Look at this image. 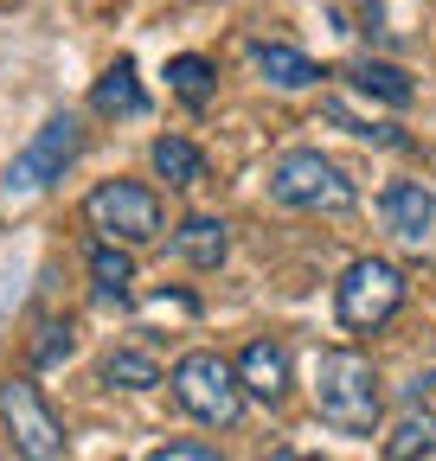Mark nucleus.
<instances>
[{
    "instance_id": "nucleus-1",
    "label": "nucleus",
    "mask_w": 436,
    "mask_h": 461,
    "mask_svg": "<svg viewBox=\"0 0 436 461\" xmlns=\"http://www.w3.org/2000/svg\"><path fill=\"white\" fill-rule=\"evenodd\" d=\"M314 411L321 423H334L341 436H378L386 417V384H378L372 359L353 346H327L314 359Z\"/></svg>"
},
{
    "instance_id": "nucleus-2",
    "label": "nucleus",
    "mask_w": 436,
    "mask_h": 461,
    "mask_svg": "<svg viewBox=\"0 0 436 461\" xmlns=\"http://www.w3.org/2000/svg\"><path fill=\"white\" fill-rule=\"evenodd\" d=\"M84 218H90V230L103 244H123V250L168 238V205H160V193L141 186V180H103V186H90Z\"/></svg>"
},
{
    "instance_id": "nucleus-3",
    "label": "nucleus",
    "mask_w": 436,
    "mask_h": 461,
    "mask_svg": "<svg viewBox=\"0 0 436 461\" xmlns=\"http://www.w3.org/2000/svg\"><path fill=\"white\" fill-rule=\"evenodd\" d=\"M404 295H411V282H404L398 263H386V257H353V263L341 269V282H334V321H341L347 333H378V327L404 308Z\"/></svg>"
},
{
    "instance_id": "nucleus-4",
    "label": "nucleus",
    "mask_w": 436,
    "mask_h": 461,
    "mask_svg": "<svg viewBox=\"0 0 436 461\" xmlns=\"http://www.w3.org/2000/svg\"><path fill=\"white\" fill-rule=\"evenodd\" d=\"M77 154H84V122L71 109H59V115H45V122L32 129V141L7 160V199H32V193H45V186H59L65 173L77 167Z\"/></svg>"
},
{
    "instance_id": "nucleus-5",
    "label": "nucleus",
    "mask_w": 436,
    "mask_h": 461,
    "mask_svg": "<svg viewBox=\"0 0 436 461\" xmlns=\"http://www.w3.org/2000/svg\"><path fill=\"white\" fill-rule=\"evenodd\" d=\"M269 199L289 205V212H347L359 199V186L321 148H289L269 167Z\"/></svg>"
},
{
    "instance_id": "nucleus-6",
    "label": "nucleus",
    "mask_w": 436,
    "mask_h": 461,
    "mask_svg": "<svg viewBox=\"0 0 436 461\" xmlns=\"http://www.w3.org/2000/svg\"><path fill=\"white\" fill-rule=\"evenodd\" d=\"M168 384H174V403H180V411L199 417V423H212V429H232V423L244 417V384H238L232 359H218V353H186V359H174Z\"/></svg>"
},
{
    "instance_id": "nucleus-7",
    "label": "nucleus",
    "mask_w": 436,
    "mask_h": 461,
    "mask_svg": "<svg viewBox=\"0 0 436 461\" xmlns=\"http://www.w3.org/2000/svg\"><path fill=\"white\" fill-rule=\"evenodd\" d=\"M0 423H7L20 461H65V423L32 378H0Z\"/></svg>"
},
{
    "instance_id": "nucleus-8",
    "label": "nucleus",
    "mask_w": 436,
    "mask_h": 461,
    "mask_svg": "<svg viewBox=\"0 0 436 461\" xmlns=\"http://www.w3.org/2000/svg\"><path fill=\"white\" fill-rule=\"evenodd\" d=\"M232 372H238L244 397L283 403V397H289V346H283V339H250L244 353L232 359Z\"/></svg>"
},
{
    "instance_id": "nucleus-9",
    "label": "nucleus",
    "mask_w": 436,
    "mask_h": 461,
    "mask_svg": "<svg viewBox=\"0 0 436 461\" xmlns=\"http://www.w3.org/2000/svg\"><path fill=\"white\" fill-rule=\"evenodd\" d=\"M244 51H250L257 77H263V84H277V90H314V84L327 77L308 51H295V45H283V39H250Z\"/></svg>"
},
{
    "instance_id": "nucleus-10",
    "label": "nucleus",
    "mask_w": 436,
    "mask_h": 461,
    "mask_svg": "<svg viewBox=\"0 0 436 461\" xmlns=\"http://www.w3.org/2000/svg\"><path fill=\"white\" fill-rule=\"evenodd\" d=\"M168 250H174L180 263H193V269H218V263L232 257V224H225V218H212V212L180 218V224H174V238H168Z\"/></svg>"
},
{
    "instance_id": "nucleus-11",
    "label": "nucleus",
    "mask_w": 436,
    "mask_h": 461,
    "mask_svg": "<svg viewBox=\"0 0 436 461\" xmlns=\"http://www.w3.org/2000/svg\"><path fill=\"white\" fill-rule=\"evenodd\" d=\"M378 218H386V230H398V238H423L436 224V193L423 180H392L378 193Z\"/></svg>"
},
{
    "instance_id": "nucleus-12",
    "label": "nucleus",
    "mask_w": 436,
    "mask_h": 461,
    "mask_svg": "<svg viewBox=\"0 0 436 461\" xmlns=\"http://www.w3.org/2000/svg\"><path fill=\"white\" fill-rule=\"evenodd\" d=\"M90 109H96V115H116V122H141V115H148V90H141V77H135V58H116V65L96 77Z\"/></svg>"
},
{
    "instance_id": "nucleus-13",
    "label": "nucleus",
    "mask_w": 436,
    "mask_h": 461,
    "mask_svg": "<svg viewBox=\"0 0 436 461\" xmlns=\"http://www.w3.org/2000/svg\"><path fill=\"white\" fill-rule=\"evenodd\" d=\"M347 84H353V90H366V96H378V103H392V109H411V103H417V84H411V71L386 65V58H372V51L347 65Z\"/></svg>"
},
{
    "instance_id": "nucleus-14",
    "label": "nucleus",
    "mask_w": 436,
    "mask_h": 461,
    "mask_svg": "<svg viewBox=\"0 0 436 461\" xmlns=\"http://www.w3.org/2000/svg\"><path fill=\"white\" fill-rule=\"evenodd\" d=\"M90 288H96V302H129L135 295V257L123 244H90Z\"/></svg>"
},
{
    "instance_id": "nucleus-15",
    "label": "nucleus",
    "mask_w": 436,
    "mask_h": 461,
    "mask_svg": "<svg viewBox=\"0 0 436 461\" xmlns=\"http://www.w3.org/2000/svg\"><path fill=\"white\" fill-rule=\"evenodd\" d=\"M378 448L386 461H436V411H404Z\"/></svg>"
},
{
    "instance_id": "nucleus-16",
    "label": "nucleus",
    "mask_w": 436,
    "mask_h": 461,
    "mask_svg": "<svg viewBox=\"0 0 436 461\" xmlns=\"http://www.w3.org/2000/svg\"><path fill=\"white\" fill-rule=\"evenodd\" d=\"M148 167H154V173H160L168 186H180V193L205 180V154H199V148H193L186 135H160V141L148 148Z\"/></svg>"
},
{
    "instance_id": "nucleus-17",
    "label": "nucleus",
    "mask_w": 436,
    "mask_h": 461,
    "mask_svg": "<svg viewBox=\"0 0 436 461\" xmlns=\"http://www.w3.org/2000/svg\"><path fill=\"white\" fill-rule=\"evenodd\" d=\"M168 90H174L180 103L205 109L212 90H218V65H212V58H199V51H180V58H168Z\"/></svg>"
},
{
    "instance_id": "nucleus-18",
    "label": "nucleus",
    "mask_w": 436,
    "mask_h": 461,
    "mask_svg": "<svg viewBox=\"0 0 436 461\" xmlns=\"http://www.w3.org/2000/svg\"><path fill=\"white\" fill-rule=\"evenodd\" d=\"M103 384H116V391H154V384H168V378H160V366L141 353V346H116V353L103 359Z\"/></svg>"
},
{
    "instance_id": "nucleus-19",
    "label": "nucleus",
    "mask_w": 436,
    "mask_h": 461,
    "mask_svg": "<svg viewBox=\"0 0 436 461\" xmlns=\"http://www.w3.org/2000/svg\"><path fill=\"white\" fill-rule=\"evenodd\" d=\"M321 115H327V122H334V129H347L353 141H372V148H411V141H404L398 129L372 122V115H353V109H347L341 96H327V103H321Z\"/></svg>"
},
{
    "instance_id": "nucleus-20",
    "label": "nucleus",
    "mask_w": 436,
    "mask_h": 461,
    "mask_svg": "<svg viewBox=\"0 0 436 461\" xmlns=\"http://www.w3.org/2000/svg\"><path fill=\"white\" fill-rule=\"evenodd\" d=\"M71 353H77V327H71V321H39V333H32V346H26L32 372H51V366H65Z\"/></svg>"
},
{
    "instance_id": "nucleus-21",
    "label": "nucleus",
    "mask_w": 436,
    "mask_h": 461,
    "mask_svg": "<svg viewBox=\"0 0 436 461\" xmlns=\"http://www.w3.org/2000/svg\"><path fill=\"white\" fill-rule=\"evenodd\" d=\"M141 461H225L212 442H160V448H148Z\"/></svg>"
},
{
    "instance_id": "nucleus-22",
    "label": "nucleus",
    "mask_w": 436,
    "mask_h": 461,
    "mask_svg": "<svg viewBox=\"0 0 436 461\" xmlns=\"http://www.w3.org/2000/svg\"><path fill=\"white\" fill-rule=\"evenodd\" d=\"M263 461H302V455H289V448H277V455H263Z\"/></svg>"
}]
</instances>
